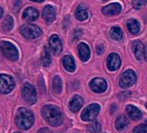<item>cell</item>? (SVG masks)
<instances>
[{"label": "cell", "mask_w": 147, "mask_h": 133, "mask_svg": "<svg viewBox=\"0 0 147 133\" xmlns=\"http://www.w3.org/2000/svg\"><path fill=\"white\" fill-rule=\"evenodd\" d=\"M131 49H132V52L134 53V54L138 60H140L144 58V46L143 45V43L141 42H138V41L133 42L132 46H131Z\"/></svg>", "instance_id": "13"}, {"label": "cell", "mask_w": 147, "mask_h": 133, "mask_svg": "<svg viewBox=\"0 0 147 133\" xmlns=\"http://www.w3.org/2000/svg\"><path fill=\"white\" fill-rule=\"evenodd\" d=\"M22 98L28 105L35 104L36 102V93L35 87L29 83H25L22 88Z\"/></svg>", "instance_id": "5"}, {"label": "cell", "mask_w": 147, "mask_h": 133, "mask_svg": "<svg viewBox=\"0 0 147 133\" xmlns=\"http://www.w3.org/2000/svg\"><path fill=\"white\" fill-rule=\"evenodd\" d=\"M116 107H117V105H112V108H111V113H113V112H114V111L116 110Z\"/></svg>", "instance_id": "34"}, {"label": "cell", "mask_w": 147, "mask_h": 133, "mask_svg": "<svg viewBox=\"0 0 147 133\" xmlns=\"http://www.w3.org/2000/svg\"><path fill=\"white\" fill-rule=\"evenodd\" d=\"M15 133H21V132H15Z\"/></svg>", "instance_id": "38"}, {"label": "cell", "mask_w": 147, "mask_h": 133, "mask_svg": "<svg viewBox=\"0 0 147 133\" xmlns=\"http://www.w3.org/2000/svg\"><path fill=\"white\" fill-rule=\"evenodd\" d=\"M30 1H32V2H37V3H42L43 2L44 0H30Z\"/></svg>", "instance_id": "35"}, {"label": "cell", "mask_w": 147, "mask_h": 133, "mask_svg": "<svg viewBox=\"0 0 147 133\" xmlns=\"http://www.w3.org/2000/svg\"><path fill=\"white\" fill-rule=\"evenodd\" d=\"M100 107L98 104H92L86 107L82 113V119L84 121H92L95 119L100 112Z\"/></svg>", "instance_id": "8"}, {"label": "cell", "mask_w": 147, "mask_h": 133, "mask_svg": "<svg viewBox=\"0 0 147 133\" xmlns=\"http://www.w3.org/2000/svg\"><path fill=\"white\" fill-rule=\"evenodd\" d=\"M42 62L44 65V66H49L51 64V56L47 47L43 48L42 54Z\"/></svg>", "instance_id": "24"}, {"label": "cell", "mask_w": 147, "mask_h": 133, "mask_svg": "<svg viewBox=\"0 0 147 133\" xmlns=\"http://www.w3.org/2000/svg\"><path fill=\"white\" fill-rule=\"evenodd\" d=\"M122 7L119 3H113L102 8V13L106 16H114L120 13Z\"/></svg>", "instance_id": "12"}, {"label": "cell", "mask_w": 147, "mask_h": 133, "mask_svg": "<svg viewBox=\"0 0 147 133\" xmlns=\"http://www.w3.org/2000/svg\"><path fill=\"white\" fill-rule=\"evenodd\" d=\"M89 87L94 92H95L97 93H102L107 90V84L105 80H103L101 78H95L90 81Z\"/></svg>", "instance_id": "9"}, {"label": "cell", "mask_w": 147, "mask_h": 133, "mask_svg": "<svg viewBox=\"0 0 147 133\" xmlns=\"http://www.w3.org/2000/svg\"><path fill=\"white\" fill-rule=\"evenodd\" d=\"M76 17L79 21H84V20L88 19V12L87 7L84 5H82V4L79 5V6L76 9Z\"/></svg>", "instance_id": "20"}, {"label": "cell", "mask_w": 147, "mask_h": 133, "mask_svg": "<svg viewBox=\"0 0 147 133\" xmlns=\"http://www.w3.org/2000/svg\"><path fill=\"white\" fill-rule=\"evenodd\" d=\"M42 17L48 23H52L55 19V11L51 5H47L42 11Z\"/></svg>", "instance_id": "14"}, {"label": "cell", "mask_w": 147, "mask_h": 133, "mask_svg": "<svg viewBox=\"0 0 147 133\" xmlns=\"http://www.w3.org/2000/svg\"><path fill=\"white\" fill-rule=\"evenodd\" d=\"M110 36H111L112 39H113L115 41H120L123 38L122 30H120V28H119L117 26H114L110 30Z\"/></svg>", "instance_id": "23"}, {"label": "cell", "mask_w": 147, "mask_h": 133, "mask_svg": "<svg viewBox=\"0 0 147 133\" xmlns=\"http://www.w3.org/2000/svg\"><path fill=\"white\" fill-rule=\"evenodd\" d=\"M13 18L11 16H7L2 23V28L5 31L9 32L13 28Z\"/></svg>", "instance_id": "25"}, {"label": "cell", "mask_w": 147, "mask_h": 133, "mask_svg": "<svg viewBox=\"0 0 147 133\" xmlns=\"http://www.w3.org/2000/svg\"><path fill=\"white\" fill-rule=\"evenodd\" d=\"M129 122L127 120V118L123 116V115H120L117 118H116V121H115V127L118 130H122L123 129H125L127 125H128Z\"/></svg>", "instance_id": "22"}, {"label": "cell", "mask_w": 147, "mask_h": 133, "mask_svg": "<svg viewBox=\"0 0 147 133\" xmlns=\"http://www.w3.org/2000/svg\"><path fill=\"white\" fill-rule=\"evenodd\" d=\"M126 26H127V29L130 31V33H131L132 35H137L139 32L140 25H139V23L136 19L128 20L127 24H126Z\"/></svg>", "instance_id": "21"}, {"label": "cell", "mask_w": 147, "mask_h": 133, "mask_svg": "<svg viewBox=\"0 0 147 133\" xmlns=\"http://www.w3.org/2000/svg\"><path fill=\"white\" fill-rule=\"evenodd\" d=\"M145 106H146V108H147V103H146V105H145Z\"/></svg>", "instance_id": "37"}, {"label": "cell", "mask_w": 147, "mask_h": 133, "mask_svg": "<svg viewBox=\"0 0 147 133\" xmlns=\"http://www.w3.org/2000/svg\"><path fill=\"white\" fill-rule=\"evenodd\" d=\"M20 33L27 39H36L42 35V30L35 24H24L20 28Z\"/></svg>", "instance_id": "4"}, {"label": "cell", "mask_w": 147, "mask_h": 133, "mask_svg": "<svg viewBox=\"0 0 147 133\" xmlns=\"http://www.w3.org/2000/svg\"><path fill=\"white\" fill-rule=\"evenodd\" d=\"M83 105V99L79 95H75L69 102V109L73 112H77Z\"/></svg>", "instance_id": "15"}, {"label": "cell", "mask_w": 147, "mask_h": 133, "mask_svg": "<svg viewBox=\"0 0 147 133\" xmlns=\"http://www.w3.org/2000/svg\"><path fill=\"white\" fill-rule=\"evenodd\" d=\"M42 114L43 118L52 126H58L62 122L61 112L60 109L53 105H47L42 107Z\"/></svg>", "instance_id": "1"}, {"label": "cell", "mask_w": 147, "mask_h": 133, "mask_svg": "<svg viewBox=\"0 0 147 133\" xmlns=\"http://www.w3.org/2000/svg\"><path fill=\"white\" fill-rule=\"evenodd\" d=\"M15 87L14 80L6 75H0V93L7 94L11 93Z\"/></svg>", "instance_id": "7"}, {"label": "cell", "mask_w": 147, "mask_h": 133, "mask_svg": "<svg viewBox=\"0 0 147 133\" xmlns=\"http://www.w3.org/2000/svg\"><path fill=\"white\" fill-rule=\"evenodd\" d=\"M62 64H63V66L65 68V69L67 72L72 73L76 70L75 60H74V58L70 55H65L62 58Z\"/></svg>", "instance_id": "19"}, {"label": "cell", "mask_w": 147, "mask_h": 133, "mask_svg": "<svg viewBox=\"0 0 147 133\" xmlns=\"http://www.w3.org/2000/svg\"><path fill=\"white\" fill-rule=\"evenodd\" d=\"M137 81V76L134 71L128 69L125 71L119 78V87L122 88H127L132 86Z\"/></svg>", "instance_id": "6"}, {"label": "cell", "mask_w": 147, "mask_h": 133, "mask_svg": "<svg viewBox=\"0 0 147 133\" xmlns=\"http://www.w3.org/2000/svg\"><path fill=\"white\" fill-rule=\"evenodd\" d=\"M34 122V116L30 111L26 108H19L16 116V124L22 130L30 129Z\"/></svg>", "instance_id": "2"}, {"label": "cell", "mask_w": 147, "mask_h": 133, "mask_svg": "<svg viewBox=\"0 0 147 133\" xmlns=\"http://www.w3.org/2000/svg\"><path fill=\"white\" fill-rule=\"evenodd\" d=\"M0 48H1L3 54L9 60H18V57H19L18 50L16 48V46H14L11 42H6V41L1 42H0Z\"/></svg>", "instance_id": "3"}, {"label": "cell", "mask_w": 147, "mask_h": 133, "mask_svg": "<svg viewBox=\"0 0 147 133\" xmlns=\"http://www.w3.org/2000/svg\"><path fill=\"white\" fill-rule=\"evenodd\" d=\"M38 16H39V13H38L37 10L35 8H32V7H29V8L25 9L23 13V18L29 22H33V21L36 20Z\"/></svg>", "instance_id": "17"}, {"label": "cell", "mask_w": 147, "mask_h": 133, "mask_svg": "<svg viewBox=\"0 0 147 133\" xmlns=\"http://www.w3.org/2000/svg\"><path fill=\"white\" fill-rule=\"evenodd\" d=\"M130 96H131V92H123V93H119L118 97L120 100H125V99H127Z\"/></svg>", "instance_id": "31"}, {"label": "cell", "mask_w": 147, "mask_h": 133, "mask_svg": "<svg viewBox=\"0 0 147 133\" xmlns=\"http://www.w3.org/2000/svg\"><path fill=\"white\" fill-rule=\"evenodd\" d=\"M82 36V30L81 29H78V30H76L75 32H74V36H73V39L74 40H79L80 37Z\"/></svg>", "instance_id": "30"}, {"label": "cell", "mask_w": 147, "mask_h": 133, "mask_svg": "<svg viewBox=\"0 0 147 133\" xmlns=\"http://www.w3.org/2000/svg\"><path fill=\"white\" fill-rule=\"evenodd\" d=\"M61 80L59 76H55L53 79V92L56 94H60L61 92Z\"/></svg>", "instance_id": "26"}, {"label": "cell", "mask_w": 147, "mask_h": 133, "mask_svg": "<svg viewBox=\"0 0 147 133\" xmlns=\"http://www.w3.org/2000/svg\"><path fill=\"white\" fill-rule=\"evenodd\" d=\"M49 47L55 55H58L62 50L61 42L57 35H52L49 38Z\"/></svg>", "instance_id": "11"}, {"label": "cell", "mask_w": 147, "mask_h": 133, "mask_svg": "<svg viewBox=\"0 0 147 133\" xmlns=\"http://www.w3.org/2000/svg\"><path fill=\"white\" fill-rule=\"evenodd\" d=\"M132 133H147V125L146 124H140L138 126H137Z\"/></svg>", "instance_id": "29"}, {"label": "cell", "mask_w": 147, "mask_h": 133, "mask_svg": "<svg viewBox=\"0 0 147 133\" xmlns=\"http://www.w3.org/2000/svg\"><path fill=\"white\" fill-rule=\"evenodd\" d=\"M147 4V0H132L131 5L134 9H141L144 5Z\"/></svg>", "instance_id": "28"}, {"label": "cell", "mask_w": 147, "mask_h": 133, "mask_svg": "<svg viewBox=\"0 0 147 133\" xmlns=\"http://www.w3.org/2000/svg\"><path fill=\"white\" fill-rule=\"evenodd\" d=\"M120 62L121 60H120V57L119 56V54L115 53H112L108 55L107 60V69L110 71H115L119 68Z\"/></svg>", "instance_id": "10"}, {"label": "cell", "mask_w": 147, "mask_h": 133, "mask_svg": "<svg viewBox=\"0 0 147 133\" xmlns=\"http://www.w3.org/2000/svg\"><path fill=\"white\" fill-rule=\"evenodd\" d=\"M78 53L82 61H87L90 58V49L86 43H80L78 45Z\"/></svg>", "instance_id": "16"}, {"label": "cell", "mask_w": 147, "mask_h": 133, "mask_svg": "<svg viewBox=\"0 0 147 133\" xmlns=\"http://www.w3.org/2000/svg\"><path fill=\"white\" fill-rule=\"evenodd\" d=\"M144 58L145 60H147V45L144 46Z\"/></svg>", "instance_id": "33"}, {"label": "cell", "mask_w": 147, "mask_h": 133, "mask_svg": "<svg viewBox=\"0 0 147 133\" xmlns=\"http://www.w3.org/2000/svg\"><path fill=\"white\" fill-rule=\"evenodd\" d=\"M104 50H105V47L102 44L97 45V47H96V52H97L98 54H101L104 52Z\"/></svg>", "instance_id": "32"}, {"label": "cell", "mask_w": 147, "mask_h": 133, "mask_svg": "<svg viewBox=\"0 0 147 133\" xmlns=\"http://www.w3.org/2000/svg\"><path fill=\"white\" fill-rule=\"evenodd\" d=\"M2 16H3V9L0 7V18L2 17Z\"/></svg>", "instance_id": "36"}, {"label": "cell", "mask_w": 147, "mask_h": 133, "mask_svg": "<svg viewBox=\"0 0 147 133\" xmlns=\"http://www.w3.org/2000/svg\"><path fill=\"white\" fill-rule=\"evenodd\" d=\"M128 117L132 120H139L142 118V112L136 107L131 105H129L125 108Z\"/></svg>", "instance_id": "18"}, {"label": "cell", "mask_w": 147, "mask_h": 133, "mask_svg": "<svg viewBox=\"0 0 147 133\" xmlns=\"http://www.w3.org/2000/svg\"><path fill=\"white\" fill-rule=\"evenodd\" d=\"M88 130L91 133H98L100 131V124L97 121L91 123L88 126Z\"/></svg>", "instance_id": "27"}, {"label": "cell", "mask_w": 147, "mask_h": 133, "mask_svg": "<svg viewBox=\"0 0 147 133\" xmlns=\"http://www.w3.org/2000/svg\"><path fill=\"white\" fill-rule=\"evenodd\" d=\"M104 1H107V0H104Z\"/></svg>", "instance_id": "39"}]
</instances>
